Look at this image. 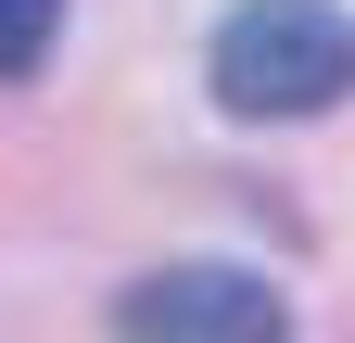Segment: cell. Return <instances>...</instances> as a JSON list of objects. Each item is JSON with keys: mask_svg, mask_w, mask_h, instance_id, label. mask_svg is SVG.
Returning <instances> with one entry per match:
<instances>
[{"mask_svg": "<svg viewBox=\"0 0 355 343\" xmlns=\"http://www.w3.org/2000/svg\"><path fill=\"white\" fill-rule=\"evenodd\" d=\"M64 38V0H0V90H26Z\"/></svg>", "mask_w": 355, "mask_h": 343, "instance_id": "cell-3", "label": "cell"}, {"mask_svg": "<svg viewBox=\"0 0 355 343\" xmlns=\"http://www.w3.org/2000/svg\"><path fill=\"white\" fill-rule=\"evenodd\" d=\"M216 102L254 115V127H304V115H330L355 102V13L343 0H241L229 26H216Z\"/></svg>", "mask_w": 355, "mask_h": 343, "instance_id": "cell-1", "label": "cell"}, {"mask_svg": "<svg viewBox=\"0 0 355 343\" xmlns=\"http://www.w3.org/2000/svg\"><path fill=\"white\" fill-rule=\"evenodd\" d=\"M279 318L292 306L254 267H153L114 292V331H140V343H279Z\"/></svg>", "mask_w": 355, "mask_h": 343, "instance_id": "cell-2", "label": "cell"}]
</instances>
